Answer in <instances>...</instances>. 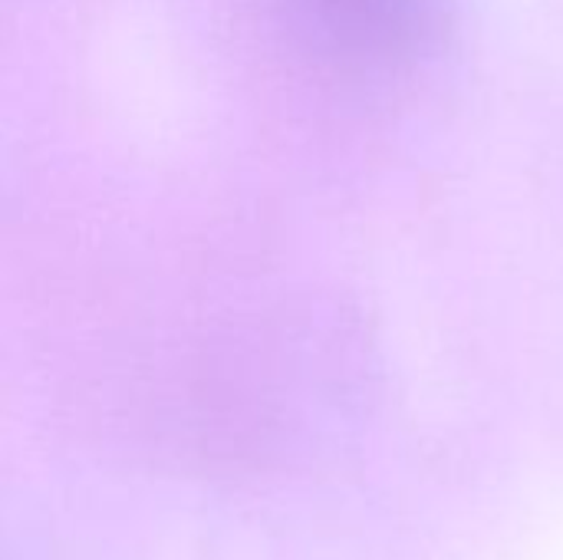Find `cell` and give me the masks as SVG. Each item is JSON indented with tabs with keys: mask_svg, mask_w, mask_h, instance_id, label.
<instances>
[{
	"mask_svg": "<svg viewBox=\"0 0 563 560\" xmlns=\"http://www.w3.org/2000/svg\"><path fill=\"white\" fill-rule=\"evenodd\" d=\"M290 36L350 76H396L449 40L455 0H274Z\"/></svg>",
	"mask_w": 563,
	"mask_h": 560,
	"instance_id": "1",
	"label": "cell"
}]
</instances>
